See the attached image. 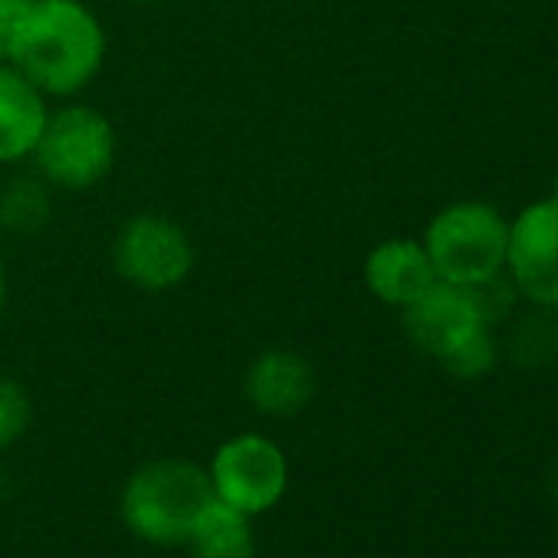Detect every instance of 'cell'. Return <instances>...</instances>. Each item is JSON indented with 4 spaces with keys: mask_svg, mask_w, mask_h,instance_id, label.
Returning <instances> with one entry per match:
<instances>
[{
    "mask_svg": "<svg viewBox=\"0 0 558 558\" xmlns=\"http://www.w3.org/2000/svg\"><path fill=\"white\" fill-rule=\"evenodd\" d=\"M246 395L263 414H296L316 395V372L296 352H266L246 375Z\"/></svg>",
    "mask_w": 558,
    "mask_h": 558,
    "instance_id": "10",
    "label": "cell"
},
{
    "mask_svg": "<svg viewBox=\"0 0 558 558\" xmlns=\"http://www.w3.org/2000/svg\"><path fill=\"white\" fill-rule=\"evenodd\" d=\"M191 263L194 253L184 230L155 214H142L129 220L116 240L119 272L142 290H168L181 283Z\"/></svg>",
    "mask_w": 558,
    "mask_h": 558,
    "instance_id": "7",
    "label": "cell"
},
{
    "mask_svg": "<svg viewBox=\"0 0 558 558\" xmlns=\"http://www.w3.org/2000/svg\"><path fill=\"white\" fill-rule=\"evenodd\" d=\"M506 272L525 306L558 310V201H532L509 220Z\"/></svg>",
    "mask_w": 558,
    "mask_h": 558,
    "instance_id": "5",
    "label": "cell"
},
{
    "mask_svg": "<svg viewBox=\"0 0 558 558\" xmlns=\"http://www.w3.org/2000/svg\"><path fill=\"white\" fill-rule=\"evenodd\" d=\"M0 306H4V269H0Z\"/></svg>",
    "mask_w": 558,
    "mask_h": 558,
    "instance_id": "20",
    "label": "cell"
},
{
    "mask_svg": "<svg viewBox=\"0 0 558 558\" xmlns=\"http://www.w3.org/2000/svg\"><path fill=\"white\" fill-rule=\"evenodd\" d=\"M496 359H499V339H496V329H486L480 326L473 336H466L453 352H447L440 359V365L457 375V378H483L486 372L496 368Z\"/></svg>",
    "mask_w": 558,
    "mask_h": 558,
    "instance_id": "15",
    "label": "cell"
},
{
    "mask_svg": "<svg viewBox=\"0 0 558 558\" xmlns=\"http://www.w3.org/2000/svg\"><path fill=\"white\" fill-rule=\"evenodd\" d=\"M499 349H506V355L525 372L555 365L558 362V310L529 306L525 313H515L506 323V339Z\"/></svg>",
    "mask_w": 558,
    "mask_h": 558,
    "instance_id": "12",
    "label": "cell"
},
{
    "mask_svg": "<svg viewBox=\"0 0 558 558\" xmlns=\"http://www.w3.org/2000/svg\"><path fill=\"white\" fill-rule=\"evenodd\" d=\"M287 457L272 440L259 434H243L227 440L210 466V483L220 502L256 515L279 502L287 489Z\"/></svg>",
    "mask_w": 558,
    "mask_h": 558,
    "instance_id": "6",
    "label": "cell"
},
{
    "mask_svg": "<svg viewBox=\"0 0 558 558\" xmlns=\"http://www.w3.org/2000/svg\"><path fill=\"white\" fill-rule=\"evenodd\" d=\"M551 197L558 201V171H555V181H551Z\"/></svg>",
    "mask_w": 558,
    "mask_h": 558,
    "instance_id": "21",
    "label": "cell"
},
{
    "mask_svg": "<svg viewBox=\"0 0 558 558\" xmlns=\"http://www.w3.org/2000/svg\"><path fill=\"white\" fill-rule=\"evenodd\" d=\"M197 558H253L250 515L214 499L187 538Z\"/></svg>",
    "mask_w": 558,
    "mask_h": 558,
    "instance_id": "13",
    "label": "cell"
},
{
    "mask_svg": "<svg viewBox=\"0 0 558 558\" xmlns=\"http://www.w3.org/2000/svg\"><path fill=\"white\" fill-rule=\"evenodd\" d=\"M102 27L80 0H37L11 34L14 66L44 93L83 89L102 63Z\"/></svg>",
    "mask_w": 558,
    "mask_h": 558,
    "instance_id": "1",
    "label": "cell"
},
{
    "mask_svg": "<svg viewBox=\"0 0 558 558\" xmlns=\"http://www.w3.org/2000/svg\"><path fill=\"white\" fill-rule=\"evenodd\" d=\"M47 204H44V194L37 191V184H17V191L8 197L4 204V214L11 223H21V227H31V214H44Z\"/></svg>",
    "mask_w": 558,
    "mask_h": 558,
    "instance_id": "17",
    "label": "cell"
},
{
    "mask_svg": "<svg viewBox=\"0 0 558 558\" xmlns=\"http://www.w3.org/2000/svg\"><path fill=\"white\" fill-rule=\"evenodd\" d=\"M480 316L470 303V293L466 287H453V283H444V279H437V283L417 296L411 306H404V332L408 339L434 355L437 362L453 352L466 336H473L480 329Z\"/></svg>",
    "mask_w": 558,
    "mask_h": 558,
    "instance_id": "8",
    "label": "cell"
},
{
    "mask_svg": "<svg viewBox=\"0 0 558 558\" xmlns=\"http://www.w3.org/2000/svg\"><path fill=\"white\" fill-rule=\"evenodd\" d=\"M11 34H14V27L0 21V63H4L8 53H11Z\"/></svg>",
    "mask_w": 558,
    "mask_h": 558,
    "instance_id": "19",
    "label": "cell"
},
{
    "mask_svg": "<svg viewBox=\"0 0 558 558\" xmlns=\"http://www.w3.org/2000/svg\"><path fill=\"white\" fill-rule=\"evenodd\" d=\"M47 125L40 89L21 73L0 66V161L27 158Z\"/></svg>",
    "mask_w": 558,
    "mask_h": 558,
    "instance_id": "11",
    "label": "cell"
},
{
    "mask_svg": "<svg viewBox=\"0 0 558 558\" xmlns=\"http://www.w3.org/2000/svg\"><path fill=\"white\" fill-rule=\"evenodd\" d=\"M31 424V398L27 391L11 381L0 378V450L11 447Z\"/></svg>",
    "mask_w": 558,
    "mask_h": 558,
    "instance_id": "16",
    "label": "cell"
},
{
    "mask_svg": "<svg viewBox=\"0 0 558 558\" xmlns=\"http://www.w3.org/2000/svg\"><path fill=\"white\" fill-rule=\"evenodd\" d=\"M142 4H145V0H142Z\"/></svg>",
    "mask_w": 558,
    "mask_h": 558,
    "instance_id": "23",
    "label": "cell"
},
{
    "mask_svg": "<svg viewBox=\"0 0 558 558\" xmlns=\"http://www.w3.org/2000/svg\"><path fill=\"white\" fill-rule=\"evenodd\" d=\"M34 4H37V0H0V21L11 24V27H17V21H21Z\"/></svg>",
    "mask_w": 558,
    "mask_h": 558,
    "instance_id": "18",
    "label": "cell"
},
{
    "mask_svg": "<svg viewBox=\"0 0 558 558\" xmlns=\"http://www.w3.org/2000/svg\"><path fill=\"white\" fill-rule=\"evenodd\" d=\"M37 161L40 171L70 191L93 187L106 171L112 168L116 158V135L106 116L96 109H63L53 119L47 116L44 135L37 142Z\"/></svg>",
    "mask_w": 558,
    "mask_h": 558,
    "instance_id": "4",
    "label": "cell"
},
{
    "mask_svg": "<svg viewBox=\"0 0 558 558\" xmlns=\"http://www.w3.org/2000/svg\"><path fill=\"white\" fill-rule=\"evenodd\" d=\"M555 499H558V473H555Z\"/></svg>",
    "mask_w": 558,
    "mask_h": 558,
    "instance_id": "22",
    "label": "cell"
},
{
    "mask_svg": "<svg viewBox=\"0 0 558 558\" xmlns=\"http://www.w3.org/2000/svg\"><path fill=\"white\" fill-rule=\"evenodd\" d=\"M509 217L486 201H457L434 214L424 233V250L444 283L470 287L506 269Z\"/></svg>",
    "mask_w": 558,
    "mask_h": 558,
    "instance_id": "3",
    "label": "cell"
},
{
    "mask_svg": "<svg viewBox=\"0 0 558 558\" xmlns=\"http://www.w3.org/2000/svg\"><path fill=\"white\" fill-rule=\"evenodd\" d=\"M217 499L210 473L187 460H158L138 470L122 493L129 529L158 545H181Z\"/></svg>",
    "mask_w": 558,
    "mask_h": 558,
    "instance_id": "2",
    "label": "cell"
},
{
    "mask_svg": "<svg viewBox=\"0 0 558 558\" xmlns=\"http://www.w3.org/2000/svg\"><path fill=\"white\" fill-rule=\"evenodd\" d=\"M466 293H470V303H473V310H476V316H480V323L486 329L506 326L519 313V306H522V296H519L512 276L506 269L480 279V283H470Z\"/></svg>",
    "mask_w": 558,
    "mask_h": 558,
    "instance_id": "14",
    "label": "cell"
},
{
    "mask_svg": "<svg viewBox=\"0 0 558 558\" xmlns=\"http://www.w3.org/2000/svg\"><path fill=\"white\" fill-rule=\"evenodd\" d=\"M365 283L381 303L404 310L437 283V272L421 240L398 236V240L378 243L368 253Z\"/></svg>",
    "mask_w": 558,
    "mask_h": 558,
    "instance_id": "9",
    "label": "cell"
}]
</instances>
